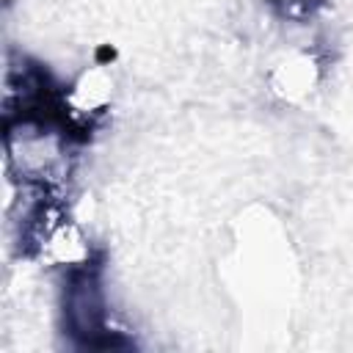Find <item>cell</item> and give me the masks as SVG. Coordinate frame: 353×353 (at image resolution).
Listing matches in <instances>:
<instances>
[{"instance_id": "6da1fadb", "label": "cell", "mask_w": 353, "mask_h": 353, "mask_svg": "<svg viewBox=\"0 0 353 353\" xmlns=\"http://www.w3.org/2000/svg\"><path fill=\"white\" fill-rule=\"evenodd\" d=\"M320 66L309 52H290L284 55L270 72V88L284 102H301L317 85Z\"/></svg>"}, {"instance_id": "7a4b0ae2", "label": "cell", "mask_w": 353, "mask_h": 353, "mask_svg": "<svg viewBox=\"0 0 353 353\" xmlns=\"http://www.w3.org/2000/svg\"><path fill=\"white\" fill-rule=\"evenodd\" d=\"M113 97V80L102 66H91L83 74H77V80L69 85L63 102L69 108L72 116H94L102 113V108L110 102Z\"/></svg>"}]
</instances>
